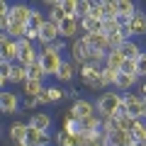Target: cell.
<instances>
[{"label": "cell", "instance_id": "1", "mask_svg": "<svg viewBox=\"0 0 146 146\" xmlns=\"http://www.w3.org/2000/svg\"><path fill=\"white\" fill-rule=\"evenodd\" d=\"M122 107H124V98H122V93H117V90H105V93H100L98 100H95V110H98V115L102 117V119H115L122 112Z\"/></svg>", "mask_w": 146, "mask_h": 146}, {"label": "cell", "instance_id": "2", "mask_svg": "<svg viewBox=\"0 0 146 146\" xmlns=\"http://www.w3.org/2000/svg\"><path fill=\"white\" fill-rule=\"evenodd\" d=\"M17 46H20V58H17V63H22V66H32V63L39 61V56H42V51L36 49V44L29 42V39H20Z\"/></svg>", "mask_w": 146, "mask_h": 146}, {"label": "cell", "instance_id": "3", "mask_svg": "<svg viewBox=\"0 0 146 146\" xmlns=\"http://www.w3.org/2000/svg\"><path fill=\"white\" fill-rule=\"evenodd\" d=\"M124 112L134 119H144V98L136 93H124Z\"/></svg>", "mask_w": 146, "mask_h": 146}, {"label": "cell", "instance_id": "4", "mask_svg": "<svg viewBox=\"0 0 146 146\" xmlns=\"http://www.w3.org/2000/svg\"><path fill=\"white\" fill-rule=\"evenodd\" d=\"M0 58H3V61H12V63H17V58H20V46H17V42L10 39L5 32H0Z\"/></svg>", "mask_w": 146, "mask_h": 146}, {"label": "cell", "instance_id": "5", "mask_svg": "<svg viewBox=\"0 0 146 146\" xmlns=\"http://www.w3.org/2000/svg\"><path fill=\"white\" fill-rule=\"evenodd\" d=\"M68 112L73 115V119H78V122H83V119H88V117L98 115V110H95V102H93V100H85V98L76 100V102L71 105V110H68Z\"/></svg>", "mask_w": 146, "mask_h": 146}, {"label": "cell", "instance_id": "6", "mask_svg": "<svg viewBox=\"0 0 146 146\" xmlns=\"http://www.w3.org/2000/svg\"><path fill=\"white\" fill-rule=\"evenodd\" d=\"M0 110H3V115H17L22 110L20 95H15L12 90H3L0 93Z\"/></svg>", "mask_w": 146, "mask_h": 146}, {"label": "cell", "instance_id": "7", "mask_svg": "<svg viewBox=\"0 0 146 146\" xmlns=\"http://www.w3.org/2000/svg\"><path fill=\"white\" fill-rule=\"evenodd\" d=\"M68 54H71V61L76 63V66H78V71H80V68L85 66V58H88V44L78 36V39H73V42H71Z\"/></svg>", "mask_w": 146, "mask_h": 146}, {"label": "cell", "instance_id": "8", "mask_svg": "<svg viewBox=\"0 0 146 146\" xmlns=\"http://www.w3.org/2000/svg\"><path fill=\"white\" fill-rule=\"evenodd\" d=\"M80 39H83L85 44H88V49H100V51H112L110 49V36L105 34V32H95V34H80Z\"/></svg>", "mask_w": 146, "mask_h": 146}, {"label": "cell", "instance_id": "9", "mask_svg": "<svg viewBox=\"0 0 146 146\" xmlns=\"http://www.w3.org/2000/svg\"><path fill=\"white\" fill-rule=\"evenodd\" d=\"M58 39H61V29H58V25H51V22H46V25L39 29V44H42V46L56 44Z\"/></svg>", "mask_w": 146, "mask_h": 146}, {"label": "cell", "instance_id": "10", "mask_svg": "<svg viewBox=\"0 0 146 146\" xmlns=\"http://www.w3.org/2000/svg\"><path fill=\"white\" fill-rule=\"evenodd\" d=\"M32 10H34V7L27 5V3H17V5L10 7V17H12V22L29 25V20H32Z\"/></svg>", "mask_w": 146, "mask_h": 146}, {"label": "cell", "instance_id": "11", "mask_svg": "<svg viewBox=\"0 0 146 146\" xmlns=\"http://www.w3.org/2000/svg\"><path fill=\"white\" fill-rule=\"evenodd\" d=\"M7 134H10L12 144H25L27 134H29V122H12L10 129H7Z\"/></svg>", "mask_w": 146, "mask_h": 146}, {"label": "cell", "instance_id": "12", "mask_svg": "<svg viewBox=\"0 0 146 146\" xmlns=\"http://www.w3.org/2000/svg\"><path fill=\"white\" fill-rule=\"evenodd\" d=\"M51 141H54L51 131H39L34 127H29V134H27V144L29 146H49Z\"/></svg>", "mask_w": 146, "mask_h": 146}, {"label": "cell", "instance_id": "13", "mask_svg": "<svg viewBox=\"0 0 146 146\" xmlns=\"http://www.w3.org/2000/svg\"><path fill=\"white\" fill-rule=\"evenodd\" d=\"M117 10H119V25H129V22L134 20V15H136L139 7H136L131 0H117Z\"/></svg>", "mask_w": 146, "mask_h": 146}, {"label": "cell", "instance_id": "14", "mask_svg": "<svg viewBox=\"0 0 146 146\" xmlns=\"http://www.w3.org/2000/svg\"><path fill=\"white\" fill-rule=\"evenodd\" d=\"M100 71H102V68H98V66H90V63H85V66L78 71V76H80V80H83V85L93 88V85L100 80Z\"/></svg>", "mask_w": 146, "mask_h": 146}, {"label": "cell", "instance_id": "15", "mask_svg": "<svg viewBox=\"0 0 146 146\" xmlns=\"http://www.w3.org/2000/svg\"><path fill=\"white\" fill-rule=\"evenodd\" d=\"M58 29H61V39H73V36L78 34V29H80V20L78 17H66V20L58 25Z\"/></svg>", "mask_w": 146, "mask_h": 146}, {"label": "cell", "instance_id": "16", "mask_svg": "<svg viewBox=\"0 0 146 146\" xmlns=\"http://www.w3.org/2000/svg\"><path fill=\"white\" fill-rule=\"evenodd\" d=\"M129 29H131V36H146V12L144 10H136L134 20L129 22Z\"/></svg>", "mask_w": 146, "mask_h": 146}, {"label": "cell", "instance_id": "17", "mask_svg": "<svg viewBox=\"0 0 146 146\" xmlns=\"http://www.w3.org/2000/svg\"><path fill=\"white\" fill-rule=\"evenodd\" d=\"M29 127H34L39 131H51V115H46V112H34L29 117Z\"/></svg>", "mask_w": 146, "mask_h": 146}, {"label": "cell", "instance_id": "18", "mask_svg": "<svg viewBox=\"0 0 146 146\" xmlns=\"http://www.w3.org/2000/svg\"><path fill=\"white\" fill-rule=\"evenodd\" d=\"M110 144L112 146H134V136L131 131H124V129H117L115 134H110Z\"/></svg>", "mask_w": 146, "mask_h": 146}, {"label": "cell", "instance_id": "19", "mask_svg": "<svg viewBox=\"0 0 146 146\" xmlns=\"http://www.w3.org/2000/svg\"><path fill=\"white\" fill-rule=\"evenodd\" d=\"M46 90V85H44V80H27L25 85H22V93H25V98H39V95Z\"/></svg>", "mask_w": 146, "mask_h": 146}, {"label": "cell", "instance_id": "20", "mask_svg": "<svg viewBox=\"0 0 146 146\" xmlns=\"http://www.w3.org/2000/svg\"><path fill=\"white\" fill-rule=\"evenodd\" d=\"M124 61H127V56L122 54V49H112V51L107 54V61H105V66H107V68H115V71H119V73H122V66H124Z\"/></svg>", "mask_w": 146, "mask_h": 146}, {"label": "cell", "instance_id": "21", "mask_svg": "<svg viewBox=\"0 0 146 146\" xmlns=\"http://www.w3.org/2000/svg\"><path fill=\"white\" fill-rule=\"evenodd\" d=\"M76 71H78V66L71 61V58H66L63 61V66H61V71H58V76L56 78L61 80V83H71L73 78H76Z\"/></svg>", "mask_w": 146, "mask_h": 146}, {"label": "cell", "instance_id": "22", "mask_svg": "<svg viewBox=\"0 0 146 146\" xmlns=\"http://www.w3.org/2000/svg\"><path fill=\"white\" fill-rule=\"evenodd\" d=\"M139 83V78L136 76H124V73H119V80H117V85H115V90L117 93H131V88Z\"/></svg>", "mask_w": 146, "mask_h": 146}, {"label": "cell", "instance_id": "23", "mask_svg": "<svg viewBox=\"0 0 146 146\" xmlns=\"http://www.w3.org/2000/svg\"><path fill=\"white\" fill-rule=\"evenodd\" d=\"M27 80H29V73H27V66H22V63H15V66H12L10 83H12V85H25Z\"/></svg>", "mask_w": 146, "mask_h": 146}, {"label": "cell", "instance_id": "24", "mask_svg": "<svg viewBox=\"0 0 146 146\" xmlns=\"http://www.w3.org/2000/svg\"><path fill=\"white\" fill-rule=\"evenodd\" d=\"M100 80H102L105 88H115L117 80H119V71H115V68H107V66H105L102 71H100Z\"/></svg>", "mask_w": 146, "mask_h": 146}, {"label": "cell", "instance_id": "25", "mask_svg": "<svg viewBox=\"0 0 146 146\" xmlns=\"http://www.w3.org/2000/svg\"><path fill=\"white\" fill-rule=\"evenodd\" d=\"M80 129H83V131H90V134L102 131V117H100V115H93V117H88V119H83V122H80Z\"/></svg>", "mask_w": 146, "mask_h": 146}, {"label": "cell", "instance_id": "26", "mask_svg": "<svg viewBox=\"0 0 146 146\" xmlns=\"http://www.w3.org/2000/svg\"><path fill=\"white\" fill-rule=\"evenodd\" d=\"M105 61H107V51H100V49H88V58H85V63L98 66V68H105Z\"/></svg>", "mask_w": 146, "mask_h": 146}, {"label": "cell", "instance_id": "27", "mask_svg": "<svg viewBox=\"0 0 146 146\" xmlns=\"http://www.w3.org/2000/svg\"><path fill=\"white\" fill-rule=\"evenodd\" d=\"M122 54H124L127 58H131V61H139V56L144 54V49H141L134 39H129V42H124V46H122Z\"/></svg>", "mask_w": 146, "mask_h": 146}, {"label": "cell", "instance_id": "28", "mask_svg": "<svg viewBox=\"0 0 146 146\" xmlns=\"http://www.w3.org/2000/svg\"><path fill=\"white\" fill-rule=\"evenodd\" d=\"M27 27H29V25H20V22H12V25L7 27V32H5V34L10 36V39H15V42H20V39H25Z\"/></svg>", "mask_w": 146, "mask_h": 146}, {"label": "cell", "instance_id": "29", "mask_svg": "<svg viewBox=\"0 0 146 146\" xmlns=\"http://www.w3.org/2000/svg\"><path fill=\"white\" fill-rule=\"evenodd\" d=\"M80 29H83V34H95V32H102V22L85 17V20H80Z\"/></svg>", "mask_w": 146, "mask_h": 146}, {"label": "cell", "instance_id": "30", "mask_svg": "<svg viewBox=\"0 0 146 146\" xmlns=\"http://www.w3.org/2000/svg\"><path fill=\"white\" fill-rule=\"evenodd\" d=\"M27 73H29V80H44V78H49L46 71H44V66H42V61H34L32 66H27Z\"/></svg>", "mask_w": 146, "mask_h": 146}, {"label": "cell", "instance_id": "31", "mask_svg": "<svg viewBox=\"0 0 146 146\" xmlns=\"http://www.w3.org/2000/svg\"><path fill=\"white\" fill-rule=\"evenodd\" d=\"M131 136H134L136 144H146V119H136L134 129H131Z\"/></svg>", "mask_w": 146, "mask_h": 146}, {"label": "cell", "instance_id": "32", "mask_svg": "<svg viewBox=\"0 0 146 146\" xmlns=\"http://www.w3.org/2000/svg\"><path fill=\"white\" fill-rule=\"evenodd\" d=\"M49 22V17L44 15L42 10H39V7H34V10H32V20H29V27H34V29H42L44 25H46Z\"/></svg>", "mask_w": 146, "mask_h": 146}, {"label": "cell", "instance_id": "33", "mask_svg": "<svg viewBox=\"0 0 146 146\" xmlns=\"http://www.w3.org/2000/svg\"><path fill=\"white\" fill-rule=\"evenodd\" d=\"M46 98H49V102H61L66 98V90H61L58 85H46Z\"/></svg>", "mask_w": 146, "mask_h": 146}, {"label": "cell", "instance_id": "34", "mask_svg": "<svg viewBox=\"0 0 146 146\" xmlns=\"http://www.w3.org/2000/svg\"><path fill=\"white\" fill-rule=\"evenodd\" d=\"M105 20H119L117 0H105Z\"/></svg>", "mask_w": 146, "mask_h": 146}, {"label": "cell", "instance_id": "35", "mask_svg": "<svg viewBox=\"0 0 146 146\" xmlns=\"http://www.w3.org/2000/svg\"><path fill=\"white\" fill-rule=\"evenodd\" d=\"M102 32H105L107 36H112V34H119V32H122L119 20H105V22H102Z\"/></svg>", "mask_w": 146, "mask_h": 146}, {"label": "cell", "instance_id": "36", "mask_svg": "<svg viewBox=\"0 0 146 146\" xmlns=\"http://www.w3.org/2000/svg\"><path fill=\"white\" fill-rule=\"evenodd\" d=\"M61 10H63L66 17H76V15H78V0H63Z\"/></svg>", "mask_w": 146, "mask_h": 146}, {"label": "cell", "instance_id": "37", "mask_svg": "<svg viewBox=\"0 0 146 146\" xmlns=\"http://www.w3.org/2000/svg\"><path fill=\"white\" fill-rule=\"evenodd\" d=\"M90 17H93V20H100V22H105V0H98V3H93Z\"/></svg>", "mask_w": 146, "mask_h": 146}, {"label": "cell", "instance_id": "38", "mask_svg": "<svg viewBox=\"0 0 146 146\" xmlns=\"http://www.w3.org/2000/svg\"><path fill=\"white\" fill-rule=\"evenodd\" d=\"M90 10H93V3L90 0H78V20H85V17H90Z\"/></svg>", "mask_w": 146, "mask_h": 146}, {"label": "cell", "instance_id": "39", "mask_svg": "<svg viewBox=\"0 0 146 146\" xmlns=\"http://www.w3.org/2000/svg\"><path fill=\"white\" fill-rule=\"evenodd\" d=\"M12 66H15L12 61H3V58H0V80H7V83H10V76H12Z\"/></svg>", "mask_w": 146, "mask_h": 146}, {"label": "cell", "instance_id": "40", "mask_svg": "<svg viewBox=\"0 0 146 146\" xmlns=\"http://www.w3.org/2000/svg\"><path fill=\"white\" fill-rule=\"evenodd\" d=\"M122 73H124V76H136V78H139V63L131 61V58H127L124 66H122Z\"/></svg>", "mask_w": 146, "mask_h": 146}, {"label": "cell", "instance_id": "41", "mask_svg": "<svg viewBox=\"0 0 146 146\" xmlns=\"http://www.w3.org/2000/svg\"><path fill=\"white\" fill-rule=\"evenodd\" d=\"M136 63H139V78H146V51L139 56V61H136Z\"/></svg>", "mask_w": 146, "mask_h": 146}, {"label": "cell", "instance_id": "42", "mask_svg": "<svg viewBox=\"0 0 146 146\" xmlns=\"http://www.w3.org/2000/svg\"><path fill=\"white\" fill-rule=\"evenodd\" d=\"M25 39H29V42H39V29H34V27H27V34H25Z\"/></svg>", "mask_w": 146, "mask_h": 146}, {"label": "cell", "instance_id": "43", "mask_svg": "<svg viewBox=\"0 0 146 146\" xmlns=\"http://www.w3.org/2000/svg\"><path fill=\"white\" fill-rule=\"evenodd\" d=\"M36 105H39V102H36L34 98H25V100H22V110H34Z\"/></svg>", "mask_w": 146, "mask_h": 146}, {"label": "cell", "instance_id": "44", "mask_svg": "<svg viewBox=\"0 0 146 146\" xmlns=\"http://www.w3.org/2000/svg\"><path fill=\"white\" fill-rule=\"evenodd\" d=\"M66 98H71L73 102H76V100H80V95H78V90H76V88H68L66 90Z\"/></svg>", "mask_w": 146, "mask_h": 146}, {"label": "cell", "instance_id": "45", "mask_svg": "<svg viewBox=\"0 0 146 146\" xmlns=\"http://www.w3.org/2000/svg\"><path fill=\"white\" fill-rule=\"evenodd\" d=\"M36 102H39V105H51V102H49V98H46V90H44V93L36 98Z\"/></svg>", "mask_w": 146, "mask_h": 146}, {"label": "cell", "instance_id": "46", "mask_svg": "<svg viewBox=\"0 0 146 146\" xmlns=\"http://www.w3.org/2000/svg\"><path fill=\"white\" fill-rule=\"evenodd\" d=\"M139 95H141V98H146V80L139 85Z\"/></svg>", "mask_w": 146, "mask_h": 146}, {"label": "cell", "instance_id": "47", "mask_svg": "<svg viewBox=\"0 0 146 146\" xmlns=\"http://www.w3.org/2000/svg\"><path fill=\"white\" fill-rule=\"evenodd\" d=\"M144 119H146V98H144Z\"/></svg>", "mask_w": 146, "mask_h": 146}, {"label": "cell", "instance_id": "48", "mask_svg": "<svg viewBox=\"0 0 146 146\" xmlns=\"http://www.w3.org/2000/svg\"><path fill=\"white\" fill-rule=\"evenodd\" d=\"M12 146H29V144H27V141H25V144H12Z\"/></svg>", "mask_w": 146, "mask_h": 146}, {"label": "cell", "instance_id": "49", "mask_svg": "<svg viewBox=\"0 0 146 146\" xmlns=\"http://www.w3.org/2000/svg\"><path fill=\"white\" fill-rule=\"evenodd\" d=\"M134 146H146V144H134Z\"/></svg>", "mask_w": 146, "mask_h": 146}]
</instances>
